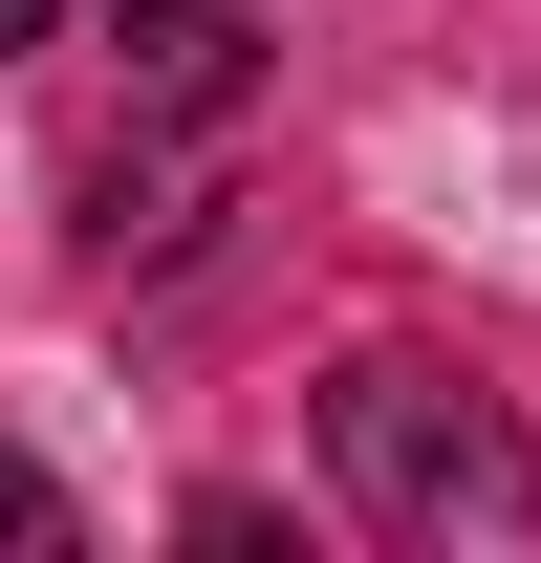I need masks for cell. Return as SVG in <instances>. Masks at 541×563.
I'll list each match as a JSON object with an SVG mask.
<instances>
[{"label": "cell", "mask_w": 541, "mask_h": 563, "mask_svg": "<svg viewBox=\"0 0 541 563\" xmlns=\"http://www.w3.org/2000/svg\"><path fill=\"white\" fill-rule=\"evenodd\" d=\"M87 520H66V477H22V455H0V563H66Z\"/></svg>", "instance_id": "3957f363"}, {"label": "cell", "mask_w": 541, "mask_h": 563, "mask_svg": "<svg viewBox=\"0 0 541 563\" xmlns=\"http://www.w3.org/2000/svg\"><path fill=\"white\" fill-rule=\"evenodd\" d=\"M22 44H44V0H0V66H22Z\"/></svg>", "instance_id": "277c9868"}, {"label": "cell", "mask_w": 541, "mask_h": 563, "mask_svg": "<svg viewBox=\"0 0 541 563\" xmlns=\"http://www.w3.org/2000/svg\"><path fill=\"white\" fill-rule=\"evenodd\" d=\"M109 22H131L152 66H196V87H217V66H239V0H109Z\"/></svg>", "instance_id": "7a4b0ae2"}, {"label": "cell", "mask_w": 541, "mask_h": 563, "mask_svg": "<svg viewBox=\"0 0 541 563\" xmlns=\"http://www.w3.org/2000/svg\"><path fill=\"white\" fill-rule=\"evenodd\" d=\"M325 477L368 498L411 563H541V455H520V412H498L476 368L368 347V368L325 390Z\"/></svg>", "instance_id": "6da1fadb"}]
</instances>
